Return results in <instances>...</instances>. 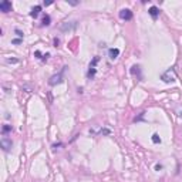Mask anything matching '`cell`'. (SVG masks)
Returning a JSON list of instances; mask_svg holds the SVG:
<instances>
[{
	"mask_svg": "<svg viewBox=\"0 0 182 182\" xmlns=\"http://www.w3.org/2000/svg\"><path fill=\"white\" fill-rule=\"evenodd\" d=\"M161 80H162L164 83H167V84H169V83H174V81L176 80V70H175V67H171V68H168L165 73H162Z\"/></svg>",
	"mask_w": 182,
	"mask_h": 182,
	"instance_id": "obj_1",
	"label": "cell"
},
{
	"mask_svg": "<svg viewBox=\"0 0 182 182\" xmlns=\"http://www.w3.org/2000/svg\"><path fill=\"white\" fill-rule=\"evenodd\" d=\"M65 68H67V67H63L60 73H57V74L51 76V77H50V80H48V84H50V85H57V84H60V83L63 81V77H64Z\"/></svg>",
	"mask_w": 182,
	"mask_h": 182,
	"instance_id": "obj_2",
	"label": "cell"
},
{
	"mask_svg": "<svg viewBox=\"0 0 182 182\" xmlns=\"http://www.w3.org/2000/svg\"><path fill=\"white\" fill-rule=\"evenodd\" d=\"M100 61V57L98 56H95L94 59H92V61L90 63V67H88V71H87V77L88 78H92L95 77V73H97V68H95V65H97V63Z\"/></svg>",
	"mask_w": 182,
	"mask_h": 182,
	"instance_id": "obj_3",
	"label": "cell"
},
{
	"mask_svg": "<svg viewBox=\"0 0 182 182\" xmlns=\"http://www.w3.org/2000/svg\"><path fill=\"white\" fill-rule=\"evenodd\" d=\"M0 147L3 148V151L9 152V151L12 150V147H13V141H12V138H9L7 135H4L1 139H0Z\"/></svg>",
	"mask_w": 182,
	"mask_h": 182,
	"instance_id": "obj_4",
	"label": "cell"
},
{
	"mask_svg": "<svg viewBox=\"0 0 182 182\" xmlns=\"http://www.w3.org/2000/svg\"><path fill=\"white\" fill-rule=\"evenodd\" d=\"M77 27V21H67V23H63L60 26V30L61 32H70V30H74Z\"/></svg>",
	"mask_w": 182,
	"mask_h": 182,
	"instance_id": "obj_5",
	"label": "cell"
},
{
	"mask_svg": "<svg viewBox=\"0 0 182 182\" xmlns=\"http://www.w3.org/2000/svg\"><path fill=\"white\" fill-rule=\"evenodd\" d=\"M0 12H3V13H9V12H12V1H9V0H3V1L0 3Z\"/></svg>",
	"mask_w": 182,
	"mask_h": 182,
	"instance_id": "obj_6",
	"label": "cell"
},
{
	"mask_svg": "<svg viewBox=\"0 0 182 182\" xmlns=\"http://www.w3.org/2000/svg\"><path fill=\"white\" fill-rule=\"evenodd\" d=\"M120 19L131 20V19H132V12H131L130 9H123V10L120 12Z\"/></svg>",
	"mask_w": 182,
	"mask_h": 182,
	"instance_id": "obj_7",
	"label": "cell"
},
{
	"mask_svg": "<svg viewBox=\"0 0 182 182\" xmlns=\"http://www.w3.org/2000/svg\"><path fill=\"white\" fill-rule=\"evenodd\" d=\"M90 134H94V135H110L111 130L108 128H100V130H90Z\"/></svg>",
	"mask_w": 182,
	"mask_h": 182,
	"instance_id": "obj_8",
	"label": "cell"
},
{
	"mask_svg": "<svg viewBox=\"0 0 182 182\" xmlns=\"http://www.w3.org/2000/svg\"><path fill=\"white\" fill-rule=\"evenodd\" d=\"M118 56H120V48H110L108 50V57H110V60L118 59Z\"/></svg>",
	"mask_w": 182,
	"mask_h": 182,
	"instance_id": "obj_9",
	"label": "cell"
},
{
	"mask_svg": "<svg viewBox=\"0 0 182 182\" xmlns=\"http://www.w3.org/2000/svg\"><path fill=\"white\" fill-rule=\"evenodd\" d=\"M148 13H150V16L152 17V19H156L158 16H159V9L156 6H151L150 10H148Z\"/></svg>",
	"mask_w": 182,
	"mask_h": 182,
	"instance_id": "obj_10",
	"label": "cell"
},
{
	"mask_svg": "<svg viewBox=\"0 0 182 182\" xmlns=\"http://www.w3.org/2000/svg\"><path fill=\"white\" fill-rule=\"evenodd\" d=\"M131 74H132V76H138V78H141V67L134 64L131 67Z\"/></svg>",
	"mask_w": 182,
	"mask_h": 182,
	"instance_id": "obj_11",
	"label": "cell"
},
{
	"mask_svg": "<svg viewBox=\"0 0 182 182\" xmlns=\"http://www.w3.org/2000/svg\"><path fill=\"white\" fill-rule=\"evenodd\" d=\"M40 12H41V6H34L32 9V12H30V16L36 19V17H37V16L40 14Z\"/></svg>",
	"mask_w": 182,
	"mask_h": 182,
	"instance_id": "obj_12",
	"label": "cell"
},
{
	"mask_svg": "<svg viewBox=\"0 0 182 182\" xmlns=\"http://www.w3.org/2000/svg\"><path fill=\"white\" fill-rule=\"evenodd\" d=\"M50 23H51L50 14H44V16H43V20H41V26H50Z\"/></svg>",
	"mask_w": 182,
	"mask_h": 182,
	"instance_id": "obj_13",
	"label": "cell"
},
{
	"mask_svg": "<svg viewBox=\"0 0 182 182\" xmlns=\"http://www.w3.org/2000/svg\"><path fill=\"white\" fill-rule=\"evenodd\" d=\"M9 132H12V125H9V124L3 125V128H1V134H3V136L7 135Z\"/></svg>",
	"mask_w": 182,
	"mask_h": 182,
	"instance_id": "obj_14",
	"label": "cell"
},
{
	"mask_svg": "<svg viewBox=\"0 0 182 182\" xmlns=\"http://www.w3.org/2000/svg\"><path fill=\"white\" fill-rule=\"evenodd\" d=\"M152 142H154V144H159V142H161V138H159V135H158V134H154V135H152Z\"/></svg>",
	"mask_w": 182,
	"mask_h": 182,
	"instance_id": "obj_15",
	"label": "cell"
},
{
	"mask_svg": "<svg viewBox=\"0 0 182 182\" xmlns=\"http://www.w3.org/2000/svg\"><path fill=\"white\" fill-rule=\"evenodd\" d=\"M67 3H68V4H71V6H77L80 1H74V0H67Z\"/></svg>",
	"mask_w": 182,
	"mask_h": 182,
	"instance_id": "obj_16",
	"label": "cell"
},
{
	"mask_svg": "<svg viewBox=\"0 0 182 182\" xmlns=\"http://www.w3.org/2000/svg\"><path fill=\"white\" fill-rule=\"evenodd\" d=\"M21 43V39H14L12 40V44H20Z\"/></svg>",
	"mask_w": 182,
	"mask_h": 182,
	"instance_id": "obj_17",
	"label": "cell"
},
{
	"mask_svg": "<svg viewBox=\"0 0 182 182\" xmlns=\"http://www.w3.org/2000/svg\"><path fill=\"white\" fill-rule=\"evenodd\" d=\"M14 32H16V34H17V36H19V37H20V39H23V33H21V32H20V30H19V29H16V30H14Z\"/></svg>",
	"mask_w": 182,
	"mask_h": 182,
	"instance_id": "obj_18",
	"label": "cell"
},
{
	"mask_svg": "<svg viewBox=\"0 0 182 182\" xmlns=\"http://www.w3.org/2000/svg\"><path fill=\"white\" fill-rule=\"evenodd\" d=\"M6 61H7V63H19V60H17V59H7Z\"/></svg>",
	"mask_w": 182,
	"mask_h": 182,
	"instance_id": "obj_19",
	"label": "cell"
},
{
	"mask_svg": "<svg viewBox=\"0 0 182 182\" xmlns=\"http://www.w3.org/2000/svg\"><path fill=\"white\" fill-rule=\"evenodd\" d=\"M60 44V40L59 39H54V47H59Z\"/></svg>",
	"mask_w": 182,
	"mask_h": 182,
	"instance_id": "obj_20",
	"label": "cell"
},
{
	"mask_svg": "<svg viewBox=\"0 0 182 182\" xmlns=\"http://www.w3.org/2000/svg\"><path fill=\"white\" fill-rule=\"evenodd\" d=\"M155 169H156V171H159V169H162V165H159V164H156V165H155Z\"/></svg>",
	"mask_w": 182,
	"mask_h": 182,
	"instance_id": "obj_21",
	"label": "cell"
},
{
	"mask_svg": "<svg viewBox=\"0 0 182 182\" xmlns=\"http://www.w3.org/2000/svg\"><path fill=\"white\" fill-rule=\"evenodd\" d=\"M57 147H61V142H59V144H54V145H53V148H54V150H56Z\"/></svg>",
	"mask_w": 182,
	"mask_h": 182,
	"instance_id": "obj_22",
	"label": "cell"
}]
</instances>
